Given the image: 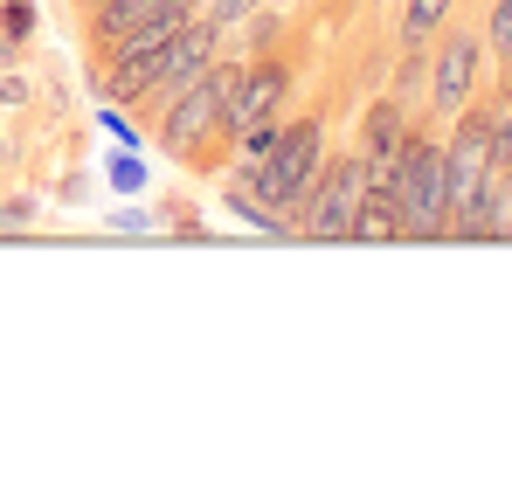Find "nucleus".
Here are the masks:
<instances>
[{"label": "nucleus", "mask_w": 512, "mask_h": 484, "mask_svg": "<svg viewBox=\"0 0 512 484\" xmlns=\"http://www.w3.org/2000/svg\"><path fill=\"white\" fill-rule=\"evenodd\" d=\"M319 166H326V125H319V118H298V125H284L277 146L256 160V187H263V201H270L277 215H298V201H305V187L319 180Z\"/></svg>", "instance_id": "2"}, {"label": "nucleus", "mask_w": 512, "mask_h": 484, "mask_svg": "<svg viewBox=\"0 0 512 484\" xmlns=\"http://www.w3.org/2000/svg\"><path fill=\"white\" fill-rule=\"evenodd\" d=\"M160 7H167V0H97V7H90V35H97V49L111 56V49H118L139 21H153Z\"/></svg>", "instance_id": "8"}, {"label": "nucleus", "mask_w": 512, "mask_h": 484, "mask_svg": "<svg viewBox=\"0 0 512 484\" xmlns=\"http://www.w3.org/2000/svg\"><path fill=\"white\" fill-rule=\"evenodd\" d=\"M402 132H409V104H402V97H381V104L367 111V132H360V153H367V160H395V146H402Z\"/></svg>", "instance_id": "9"}, {"label": "nucleus", "mask_w": 512, "mask_h": 484, "mask_svg": "<svg viewBox=\"0 0 512 484\" xmlns=\"http://www.w3.org/2000/svg\"><path fill=\"white\" fill-rule=\"evenodd\" d=\"M499 236H512V160H506V222H499Z\"/></svg>", "instance_id": "19"}, {"label": "nucleus", "mask_w": 512, "mask_h": 484, "mask_svg": "<svg viewBox=\"0 0 512 484\" xmlns=\"http://www.w3.org/2000/svg\"><path fill=\"white\" fill-rule=\"evenodd\" d=\"M215 42H222V28H215L208 14H194V21H187V28H180V35L167 42V56H160V83H153V90H160V97L187 90V83H194L201 70H208V63H215Z\"/></svg>", "instance_id": "7"}, {"label": "nucleus", "mask_w": 512, "mask_h": 484, "mask_svg": "<svg viewBox=\"0 0 512 484\" xmlns=\"http://www.w3.org/2000/svg\"><path fill=\"white\" fill-rule=\"evenodd\" d=\"M395 236H402V208H395V194H388V187H367L346 242H395Z\"/></svg>", "instance_id": "10"}, {"label": "nucleus", "mask_w": 512, "mask_h": 484, "mask_svg": "<svg viewBox=\"0 0 512 484\" xmlns=\"http://www.w3.org/2000/svg\"><path fill=\"white\" fill-rule=\"evenodd\" d=\"M284 90H291V77H284V63H250L243 77H236V90H229V104H222V118H215V132H229V139H243L256 118H277V104H284Z\"/></svg>", "instance_id": "5"}, {"label": "nucleus", "mask_w": 512, "mask_h": 484, "mask_svg": "<svg viewBox=\"0 0 512 484\" xmlns=\"http://www.w3.org/2000/svg\"><path fill=\"white\" fill-rule=\"evenodd\" d=\"M478 63H485V42H478V35H450V42L436 49V77H429V111L457 118V111L471 104V90H478Z\"/></svg>", "instance_id": "6"}, {"label": "nucleus", "mask_w": 512, "mask_h": 484, "mask_svg": "<svg viewBox=\"0 0 512 484\" xmlns=\"http://www.w3.org/2000/svg\"><path fill=\"white\" fill-rule=\"evenodd\" d=\"M236 77H243L236 63H208L187 90H173L167 118H160V146H167V153H194V146L215 132V118H222V104H229Z\"/></svg>", "instance_id": "4"}, {"label": "nucleus", "mask_w": 512, "mask_h": 484, "mask_svg": "<svg viewBox=\"0 0 512 484\" xmlns=\"http://www.w3.org/2000/svg\"><path fill=\"white\" fill-rule=\"evenodd\" d=\"M256 7H263V0H215V7H208V21H215V28H236L243 14H256Z\"/></svg>", "instance_id": "17"}, {"label": "nucleus", "mask_w": 512, "mask_h": 484, "mask_svg": "<svg viewBox=\"0 0 512 484\" xmlns=\"http://www.w3.org/2000/svg\"><path fill=\"white\" fill-rule=\"evenodd\" d=\"M0 28H7L14 42H28V35H35V7H28V0H14V7L0 14Z\"/></svg>", "instance_id": "16"}, {"label": "nucleus", "mask_w": 512, "mask_h": 484, "mask_svg": "<svg viewBox=\"0 0 512 484\" xmlns=\"http://www.w3.org/2000/svg\"><path fill=\"white\" fill-rule=\"evenodd\" d=\"M485 56H506L512 63V0L492 7V28H485Z\"/></svg>", "instance_id": "14"}, {"label": "nucleus", "mask_w": 512, "mask_h": 484, "mask_svg": "<svg viewBox=\"0 0 512 484\" xmlns=\"http://www.w3.org/2000/svg\"><path fill=\"white\" fill-rule=\"evenodd\" d=\"M443 14H450V0H409V21H402V49H423L429 35L443 28Z\"/></svg>", "instance_id": "12"}, {"label": "nucleus", "mask_w": 512, "mask_h": 484, "mask_svg": "<svg viewBox=\"0 0 512 484\" xmlns=\"http://www.w3.org/2000/svg\"><path fill=\"white\" fill-rule=\"evenodd\" d=\"M360 194H367V160H360V153H346V160H326V166H319V180L305 187V201H298V215H305V236L346 242V236H353V215H360Z\"/></svg>", "instance_id": "3"}, {"label": "nucleus", "mask_w": 512, "mask_h": 484, "mask_svg": "<svg viewBox=\"0 0 512 484\" xmlns=\"http://www.w3.org/2000/svg\"><path fill=\"white\" fill-rule=\"evenodd\" d=\"M0 56H7V49H0Z\"/></svg>", "instance_id": "20"}, {"label": "nucleus", "mask_w": 512, "mask_h": 484, "mask_svg": "<svg viewBox=\"0 0 512 484\" xmlns=\"http://www.w3.org/2000/svg\"><path fill=\"white\" fill-rule=\"evenodd\" d=\"M0 104H28V83H21V77H0Z\"/></svg>", "instance_id": "18"}, {"label": "nucleus", "mask_w": 512, "mask_h": 484, "mask_svg": "<svg viewBox=\"0 0 512 484\" xmlns=\"http://www.w3.org/2000/svg\"><path fill=\"white\" fill-rule=\"evenodd\" d=\"M229 208L243 215V222H256V229H284V215L263 201V187H256V166H243L236 180H229Z\"/></svg>", "instance_id": "11"}, {"label": "nucleus", "mask_w": 512, "mask_h": 484, "mask_svg": "<svg viewBox=\"0 0 512 484\" xmlns=\"http://www.w3.org/2000/svg\"><path fill=\"white\" fill-rule=\"evenodd\" d=\"M395 208H402V236L429 242V236H450V208H443V146L429 132H402L395 146V180H388Z\"/></svg>", "instance_id": "1"}, {"label": "nucleus", "mask_w": 512, "mask_h": 484, "mask_svg": "<svg viewBox=\"0 0 512 484\" xmlns=\"http://www.w3.org/2000/svg\"><path fill=\"white\" fill-rule=\"evenodd\" d=\"M277 132H284V125H277V118H256L250 132H243V166H256V160H263V153H270V146H277Z\"/></svg>", "instance_id": "15"}, {"label": "nucleus", "mask_w": 512, "mask_h": 484, "mask_svg": "<svg viewBox=\"0 0 512 484\" xmlns=\"http://www.w3.org/2000/svg\"><path fill=\"white\" fill-rule=\"evenodd\" d=\"M492 160H512V70L499 83V104H492Z\"/></svg>", "instance_id": "13"}]
</instances>
